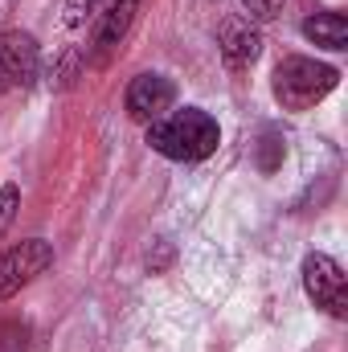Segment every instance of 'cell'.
<instances>
[{
	"instance_id": "6",
	"label": "cell",
	"mask_w": 348,
	"mask_h": 352,
	"mask_svg": "<svg viewBox=\"0 0 348 352\" xmlns=\"http://www.w3.org/2000/svg\"><path fill=\"white\" fill-rule=\"evenodd\" d=\"M123 102H127V115H131L135 123H156L160 115L173 111L176 82L168 78V74H156V70L135 74L131 87H127V94H123Z\"/></svg>"
},
{
	"instance_id": "8",
	"label": "cell",
	"mask_w": 348,
	"mask_h": 352,
	"mask_svg": "<svg viewBox=\"0 0 348 352\" xmlns=\"http://www.w3.org/2000/svg\"><path fill=\"white\" fill-rule=\"evenodd\" d=\"M217 50H221L226 70H246V66H254V58H259L262 33L250 25V16H230V21L221 25V33H217Z\"/></svg>"
},
{
	"instance_id": "5",
	"label": "cell",
	"mask_w": 348,
	"mask_h": 352,
	"mask_svg": "<svg viewBox=\"0 0 348 352\" xmlns=\"http://www.w3.org/2000/svg\"><path fill=\"white\" fill-rule=\"evenodd\" d=\"M41 70V45L33 33H0V94L17 87H29Z\"/></svg>"
},
{
	"instance_id": "1",
	"label": "cell",
	"mask_w": 348,
	"mask_h": 352,
	"mask_svg": "<svg viewBox=\"0 0 348 352\" xmlns=\"http://www.w3.org/2000/svg\"><path fill=\"white\" fill-rule=\"evenodd\" d=\"M148 144L152 152H160L164 160L176 164H197V160H209L221 144V127L209 111L201 107H180L160 115L156 123H148Z\"/></svg>"
},
{
	"instance_id": "4",
	"label": "cell",
	"mask_w": 348,
	"mask_h": 352,
	"mask_svg": "<svg viewBox=\"0 0 348 352\" xmlns=\"http://www.w3.org/2000/svg\"><path fill=\"white\" fill-rule=\"evenodd\" d=\"M54 266V246L45 238H25L12 250L0 254V299L21 295L37 274H45Z\"/></svg>"
},
{
	"instance_id": "7",
	"label": "cell",
	"mask_w": 348,
	"mask_h": 352,
	"mask_svg": "<svg viewBox=\"0 0 348 352\" xmlns=\"http://www.w3.org/2000/svg\"><path fill=\"white\" fill-rule=\"evenodd\" d=\"M135 8H140V0H94V50H98V62L127 37V29L135 21Z\"/></svg>"
},
{
	"instance_id": "2",
	"label": "cell",
	"mask_w": 348,
	"mask_h": 352,
	"mask_svg": "<svg viewBox=\"0 0 348 352\" xmlns=\"http://www.w3.org/2000/svg\"><path fill=\"white\" fill-rule=\"evenodd\" d=\"M340 82V70L328 66V62H316V58H303V54H287L279 66H274V78H270V90H274V102L283 111H312L316 102H324Z\"/></svg>"
},
{
	"instance_id": "9",
	"label": "cell",
	"mask_w": 348,
	"mask_h": 352,
	"mask_svg": "<svg viewBox=\"0 0 348 352\" xmlns=\"http://www.w3.org/2000/svg\"><path fill=\"white\" fill-rule=\"evenodd\" d=\"M303 37L324 50H348V21L340 12H316L303 21Z\"/></svg>"
},
{
	"instance_id": "10",
	"label": "cell",
	"mask_w": 348,
	"mask_h": 352,
	"mask_svg": "<svg viewBox=\"0 0 348 352\" xmlns=\"http://www.w3.org/2000/svg\"><path fill=\"white\" fill-rule=\"evenodd\" d=\"M279 164H283V140L274 131H266L262 135V152H259V168L262 173H274Z\"/></svg>"
},
{
	"instance_id": "11",
	"label": "cell",
	"mask_w": 348,
	"mask_h": 352,
	"mask_svg": "<svg viewBox=\"0 0 348 352\" xmlns=\"http://www.w3.org/2000/svg\"><path fill=\"white\" fill-rule=\"evenodd\" d=\"M17 205H21V188H17V184H4V188H0V234H4V226L17 217Z\"/></svg>"
},
{
	"instance_id": "12",
	"label": "cell",
	"mask_w": 348,
	"mask_h": 352,
	"mask_svg": "<svg viewBox=\"0 0 348 352\" xmlns=\"http://www.w3.org/2000/svg\"><path fill=\"white\" fill-rule=\"evenodd\" d=\"M242 8H246V16H254V21H270V16H279V8H283V0H238Z\"/></svg>"
},
{
	"instance_id": "3",
	"label": "cell",
	"mask_w": 348,
	"mask_h": 352,
	"mask_svg": "<svg viewBox=\"0 0 348 352\" xmlns=\"http://www.w3.org/2000/svg\"><path fill=\"white\" fill-rule=\"evenodd\" d=\"M303 291H307V299L316 303V307H324L328 316H336V320H345L348 316V278L340 263L332 258V254H307L303 258Z\"/></svg>"
}]
</instances>
